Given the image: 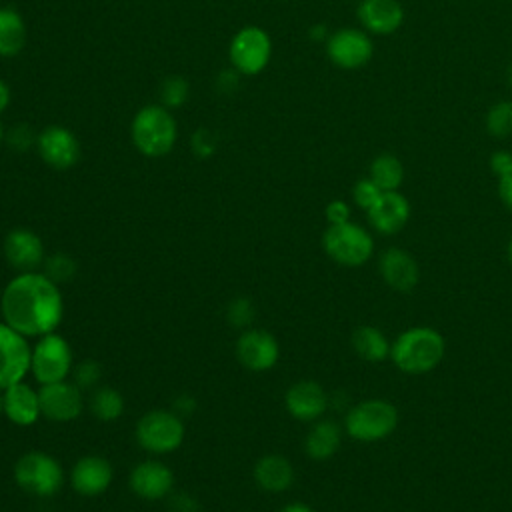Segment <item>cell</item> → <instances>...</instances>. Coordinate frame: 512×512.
I'll return each mask as SVG.
<instances>
[{
  "label": "cell",
  "mask_w": 512,
  "mask_h": 512,
  "mask_svg": "<svg viewBox=\"0 0 512 512\" xmlns=\"http://www.w3.org/2000/svg\"><path fill=\"white\" fill-rule=\"evenodd\" d=\"M8 104H10V88H8V84L0 78V114L8 108Z\"/></svg>",
  "instance_id": "cell-41"
},
{
  "label": "cell",
  "mask_w": 512,
  "mask_h": 512,
  "mask_svg": "<svg viewBox=\"0 0 512 512\" xmlns=\"http://www.w3.org/2000/svg\"><path fill=\"white\" fill-rule=\"evenodd\" d=\"M44 264H46L44 274L52 282H56V284L68 282L74 276V272H76V262L70 256H66V254H54Z\"/></svg>",
  "instance_id": "cell-31"
},
{
  "label": "cell",
  "mask_w": 512,
  "mask_h": 512,
  "mask_svg": "<svg viewBox=\"0 0 512 512\" xmlns=\"http://www.w3.org/2000/svg\"><path fill=\"white\" fill-rule=\"evenodd\" d=\"M356 14L362 30L374 36H390L404 22V8L398 0H360Z\"/></svg>",
  "instance_id": "cell-17"
},
{
  "label": "cell",
  "mask_w": 512,
  "mask_h": 512,
  "mask_svg": "<svg viewBox=\"0 0 512 512\" xmlns=\"http://www.w3.org/2000/svg\"><path fill=\"white\" fill-rule=\"evenodd\" d=\"M508 84H510V88H512V64H510V68H508Z\"/></svg>",
  "instance_id": "cell-46"
},
{
  "label": "cell",
  "mask_w": 512,
  "mask_h": 512,
  "mask_svg": "<svg viewBox=\"0 0 512 512\" xmlns=\"http://www.w3.org/2000/svg\"><path fill=\"white\" fill-rule=\"evenodd\" d=\"M92 414L102 422H112L124 412L122 394L112 386H100L90 398Z\"/></svg>",
  "instance_id": "cell-28"
},
{
  "label": "cell",
  "mask_w": 512,
  "mask_h": 512,
  "mask_svg": "<svg viewBox=\"0 0 512 512\" xmlns=\"http://www.w3.org/2000/svg\"><path fill=\"white\" fill-rule=\"evenodd\" d=\"M254 480L266 492H284L294 482V468L280 454H266L254 466Z\"/></svg>",
  "instance_id": "cell-23"
},
{
  "label": "cell",
  "mask_w": 512,
  "mask_h": 512,
  "mask_svg": "<svg viewBox=\"0 0 512 512\" xmlns=\"http://www.w3.org/2000/svg\"><path fill=\"white\" fill-rule=\"evenodd\" d=\"M0 312L24 336H44L62 322L64 302L56 282L44 272H20L2 290Z\"/></svg>",
  "instance_id": "cell-1"
},
{
  "label": "cell",
  "mask_w": 512,
  "mask_h": 512,
  "mask_svg": "<svg viewBox=\"0 0 512 512\" xmlns=\"http://www.w3.org/2000/svg\"><path fill=\"white\" fill-rule=\"evenodd\" d=\"M226 316H228V322L236 328H246L252 324L254 320V304L240 296V298H234L230 304H228V310H226Z\"/></svg>",
  "instance_id": "cell-32"
},
{
  "label": "cell",
  "mask_w": 512,
  "mask_h": 512,
  "mask_svg": "<svg viewBox=\"0 0 512 512\" xmlns=\"http://www.w3.org/2000/svg\"><path fill=\"white\" fill-rule=\"evenodd\" d=\"M486 130L494 138H506L512 134V100H500L488 108Z\"/></svg>",
  "instance_id": "cell-29"
},
{
  "label": "cell",
  "mask_w": 512,
  "mask_h": 512,
  "mask_svg": "<svg viewBox=\"0 0 512 512\" xmlns=\"http://www.w3.org/2000/svg\"><path fill=\"white\" fill-rule=\"evenodd\" d=\"M446 354L444 336L430 326H414L396 336L390 344L394 366L410 376H420L434 370Z\"/></svg>",
  "instance_id": "cell-2"
},
{
  "label": "cell",
  "mask_w": 512,
  "mask_h": 512,
  "mask_svg": "<svg viewBox=\"0 0 512 512\" xmlns=\"http://www.w3.org/2000/svg\"><path fill=\"white\" fill-rule=\"evenodd\" d=\"M282 512H314V510L304 502H290L282 508Z\"/></svg>",
  "instance_id": "cell-42"
},
{
  "label": "cell",
  "mask_w": 512,
  "mask_h": 512,
  "mask_svg": "<svg viewBox=\"0 0 512 512\" xmlns=\"http://www.w3.org/2000/svg\"><path fill=\"white\" fill-rule=\"evenodd\" d=\"M498 196L502 204L512 210V162L498 174Z\"/></svg>",
  "instance_id": "cell-37"
},
{
  "label": "cell",
  "mask_w": 512,
  "mask_h": 512,
  "mask_svg": "<svg viewBox=\"0 0 512 512\" xmlns=\"http://www.w3.org/2000/svg\"><path fill=\"white\" fill-rule=\"evenodd\" d=\"M130 138L142 156H166L172 152L178 140L176 118L162 104H146L134 114L130 122Z\"/></svg>",
  "instance_id": "cell-3"
},
{
  "label": "cell",
  "mask_w": 512,
  "mask_h": 512,
  "mask_svg": "<svg viewBox=\"0 0 512 512\" xmlns=\"http://www.w3.org/2000/svg\"><path fill=\"white\" fill-rule=\"evenodd\" d=\"M4 138H6V132H4V124L0 122V144L4 142Z\"/></svg>",
  "instance_id": "cell-45"
},
{
  "label": "cell",
  "mask_w": 512,
  "mask_h": 512,
  "mask_svg": "<svg viewBox=\"0 0 512 512\" xmlns=\"http://www.w3.org/2000/svg\"><path fill=\"white\" fill-rule=\"evenodd\" d=\"M280 356L278 340L266 330L248 328L236 340V358L240 364L254 372L270 370Z\"/></svg>",
  "instance_id": "cell-13"
},
{
  "label": "cell",
  "mask_w": 512,
  "mask_h": 512,
  "mask_svg": "<svg viewBox=\"0 0 512 512\" xmlns=\"http://www.w3.org/2000/svg\"><path fill=\"white\" fill-rule=\"evenodd\" d=\"M16 484L34 496H52L62 488L64 472L62 466L46 452L34 450L18 458L14 466Z\"/></svg>",
  "instance_id": "cell-6"
},
{
  "label": "cell",
  "mask_w": 512,
  "mask_h": 512,
  "mask_svg": "<svg viewBox=\"0 0 512 512\" xmlns=\"http://www.w3.org/2000/svg\"><path fill=\"white\" fill-rule=\"evenodd\" d=\"M8 140H10V144H12L14 148H18V150H24V148H28L30 144H36V138L32 136L30 128H28V126H22V124L12 128V132L8 134Z\"/></svg>",
  "instance_id": "cell-38"
},
{
  "label": "cell",
  "mask_w": 512,
  "mask_h": 512,
  "mask_svg": "<svg viewBox=\"0 0 512 512\" xmlns=\"http://www.w3.org/2000/svg\"><path fill=\"white\" fill-rule=\"evenodd\" d=\"M374 44L366 30L360 28H338L326 40L328 60L342 70H358L372 58Z\"/></svg>",
  "instance_id": "cell-10"
},
{
  "label": "cell",
  "mask_w": 512,
  "mask_h": 512,
  "mask_svg": "<svg viewBox=\"0 0 512 512\" xmlns=\"http://www.w3.org/2000/svg\"><path fill=\"white\" fill-rule=\"evenodd\" d=\"M4 256L20 272H34L44 258L40 236L28 228H14L4 238Z\"/></svg>",
  "instance_id": "cell-20"
},
{
  "label": "cell",
  "mask_w": 512,
  "mask_h": 512,
  "mask_svg": "<svg viewBox=\"0 0 512 512\" xmlns=\"http://www.w3.org/2000/svg\"><path fill=\"white\" fill-rule=\"evenodd\" d=\"M324 214H326V220H328L330 224H344V222H350V206H348V202H344V200H332V202H328Z\"/></svg>",
  "instance_id": "cell-36"
},
{
  "label": "cell",
  "mask_w": 512,
  "mask_h": 512,
  "mask_svg": "<svg viewBox=\"0 0 512 512\" xmlns=\"http://www.w3.org/2000/svg\"><path fill=\"white\" fill-rule=\"evenodd\" d=\"M40 414L52 422H70L82 412L80 388L72 382L60 380L42 384L38 390Z\"/></svg>",
  "instance_id": "cell-14"
},
{
  "label": "cell",
  "mask_w": 512,
  "mask_h": 512,
  "mask_svg": "<svg viewBox=\"0 0 512 512\" xmlns=\"http://www.w3.org/2000/svg\"><path fill=\"white\" fill-rule=\"evenodd\" d=\"M284 404L292 418L302 420V422H312V420H318L326 412L328 394L318 382L300 380L286 390Z\"/></svg>",
  "instance_id": "cell-16"
},
{
  "label": "cell",
  "mask_w": 512,
  "mask_h": 512,
  "mask_svg": "<svg viewBox=\"0 0 512 512\" xmlns=\"http://www.w3.org/2000/svg\"><path fill=\"white\" fill-rule=\"evenodd\" d=\"M72 370L70 344L56 332L40 336L30 354V372L40 384L66 380Z\"/></svg>",
  "instance_id": "cell-9"
},
{
  "label": "cell",
  "mask_w": 512,
  "mask_h": 512,
  "mask_svg": "<svg viewBox=\"0 0 512 512\" xmlns=\"http://www.w3.org/2000/svg\"><path fill=\"white\" fill-rule=\"evenodd\" d=\"M72 488L82 496H98L112 482V466L102 456H84L80 458L70 472Z\"/></svg>",
  "instance_id": "cell-21"
},
{
  "label": "cell",
  "mask_w": 512,
  "mask_h": 512,
  "mask_svg": "<svg viewBox=\"0 0 512 512\" xmlns=\"http://www.w3.org/2000/svg\"><path fill=\"white\" fill-rule=\"evenodd\" d=\"M188 82L182 76H168L162 86H160V100L162 106L170 108H178L188 100Z\"/></svg>",
  "instance_id": "cell-30"
},
{
  "label": "cell",
  "mask_w": 512,
  "mask_h": 512,
  "mask_svg": "<svg viewBox=\"0 0 512 512\" xmlns=\"http://www.w3.org/2000/svg\"><path fill=\"white\" fill-rule=\"evenodd\" d=\"M190 146H192V152L198 158H210L216 152V140H214V136L206 128H198L192 134Z\"/></svg>",
  "instance_id": "cell-35"
},
{
  "label": "cell",
  "mask_w": 512,
  "mask_h": 512,
  "mask_svg": "<svg viewBox=\"0 0 512 512\" xmlns=\"http://www.w3.org/2000/svg\"><path fill=\"white\" fill-rule=\"evenodd\" d=\"M382 192H394L400 188L404 180V166L398 156L390 152L378 154L370 162V176H368Z\"/></svg>",
  "instance_id": "cell-27"
},
{
  "label": "cell",
  "mask_w": 512,
  "mask_h": 512,
  "mask_svg": "<svg viewBox=\"0 0 512 512\" xmlns=\"http://www.w3.org/2000/svg\"><path fill=\"white\" fill-rule=\"evenodd\" d=\"M510 162H512V152H508V150H498V152H494V154L490 156V170L498 176Z\"/></svg>",
  "instance_id": "cell-40"
},
{
  "label": "cell",
  "mask_w": 512,
  "mask_h": 512,
  "mask_svg": "<svg viewBox=\"0 0 512 512\" xmlns=\"http://www.w3.org/2000/svg\"><path fill=\"white\" fill-rule=\"evenodd\" d=\"M168 510L170 512H198V502L190 494H174L168 500Z\"/></svg>",
  "instance_id": "cell-39"
},
{
  "label": "cell",
  "mask_w": 512,
  "mask_h": 512,
  "mask_svg": "<svg viewBox=\"0 0 512 512\" xmlns=\"http://www.w3.org/2000/svg\"><path fill=\"white\" fill-rule=\"evenodd\" d=\"M2 412L6 418L18 426H30L40 416V396L26 382H16L4 388Z\"/></svg>",
  "instance_id": "cell-22"
},
{
  "label": "cell",
  "mask_w": 512,
  "mask_h": 512,
  "mask_svg": "<svg viewBox=\"0 0 512 512\" xmlns=\"http://www.w3.org/2000/svg\"><path fill=\"white\" fill-rule=\"evenodd\" d=\"M342 442V430L334 420H318L304 438V450L312 460L332 458Z\"/></svg>",
  "instance_id": "cell-24"
},
{
  "label": "cell",
  "mask_w": 512,
  "mask_h": 512,
  "mask_svg": "<svg viewBox=\"0 0 512 512\" xmlns=\"http://www.w3.org/2000/svg\"><path fill=\"white\" fill-rule=\"evenodd\" d=\"M398 426V410L392 402L370 398L354 404L344 418L346 434L356 442H378Z\"/></svg>",
  "instance_id": "cell-4"
},
{
  "label": "cell",
  "mask_w": 512,
  "mask_h": 512,
  "mask_svg": "<svg viewBox=\"0 0 512 512\" xmlns=\"http://www.w3.org/2000/svg\"><path fill=\"white\" fill-rule=\"evenodd\" d=\"M0 414H2V394H0Z\"/></svg>",
  "instance_id": "cell-47"
},
{
  "label": "cell",
  "mask_w": 512,
  "mask_h": 512,
  "mask_svg": "<svg viewBox=\"0 0 512 512\" xmlns=\"http://www.w3.org/2000/svg\"><path fill=\"white\" fill-rule=\"evenodd\" d=\"M130 488L144 500H160L172 492V470L158 460H144L130 472Z\"/></svg>",
  "instance_id": "cell-19"
},
{
  "label": "cell",
  "mask_w": 512,
  "mask_h": 512,
  "mask_svg": "<svg viewBox=\"0 0 512 512\" xmlns=\"http://www.w3.org/2000/svg\"><path fill=\"white\" fill-rule=\"evenodd\" d=\"M184 440V424L176 412L150 410L136 424V442L152 454H168Z\"/></svg>",
  "instance_id": "cell-8"
},
{
  "label": "cell",
  "mask_w": 512,
  "mask_h": 512,
  "mask_svg": "<svg viewBox=\"0 0 512 512\" xmlns=\"http://www.w3.org/2000/svg\"><path fill=\"white\" fill-rule=\"evenodd\" d=\"M352 348L354 352L366 360V362H372V364H378L382 362L386 356H390V344L386 334L376 328V326H358L354 332H352Z\"/></svg>",
  "instance_id": "cell-26"
},
{
  "label": "cell",
  "mask_w": 512,
  "mask_h": 512,
  "mask_svg": "<svg viewBox=\"0 0 512 512\" xmlns=\"http://www.w3.org/2000/svg\"><path fill=\"white\" fill-rule=\"evenodd\" d=\"M32 348L26 336L16 332L4 320L0 322V390L24 380L30 370Z\"/></svg>",
  "instance_id": "cell-11"
},
{
  "label": "cell",
  "mask_w": 512,
  "mask_h": 512,
  "mask_svg": "<svg viewBox=\"0 0 512 512\" xmlns=\"http://www.w3.org/2000/svg\"><path fill=\"white\" fill-rule=\"evenodd\" d=\"M26 46V22L12 6H0V56H18Z\"/></svg>",
  "instance_id": "cell-25"
},
{
  "label": "cell",
  "mask_w": 512,
  "mask_h": 512,
  "mask_svg": "<svg viewBox=\"0 0 512 512\" xmlns=\"http://www.w3.org/2000/svg\"><path fill=\"white\" fill-rule=\"evenodd\" d=\"M36 150L44 164L54 170H68L80 158V142L62 124H50L36 136Z\"/></svg>",
  "instance_id": "cell-12"
},
{
  "label": "cell",
  "mask_w": 512,
  "mask_h": 512,
  "mask_svg": "<svg viewBox=\"0 0 512 512\" xmlns=\"http://www.w3.org/2000/svg\"><path fill=\"white\" fill-rule=\"evenodd\" d=\"M370 226L384 236L398 234L408 218H410V202L406 200L404 194L398 190L394 192H382V196L376 200V204L366 210Z\"/></svg>",
  "instance_id": "cell-18"
},
{
  "label": "cell",
  "mask_w": 512,
  "mask_h": 512,
  "mask_svg": "<svg viewBox=\"0 0 512 512\" xmlns=\"http://www.w3.org/2000/svg\"><path fill=\"white\" fill-rule=\"evenodd\" d=\"M322 248L336 264L358 268L370 260L374 252V240L370 232L360 224H330L322 234Z\"/></svg>",
  "instance_id": "cell-5"
},
{
  "label": "cell",
  "mask_w": 512,
  "mask_h": 512,
  "mask_svg": "<svg viewBox=\"0 0 512 512\" xmlns=\"http://www.w3.org/2000/svg\"><path fill=\"white\" fill-rule=\"evenodd\" d=\"M100 380V366L94 360H86L74 370V384L82 388H92Z\"/></svg>",
  "instance_id": "cell-34"
},
{
  "label": "cell",
  "mask_w": 512,
  "mask_h": 512,
  "mask_svg": "<svg viewBox=\"0 0 512 512\" xmlns=\"http://www.w3.org/2000/svg\"><path fill=\"white\" fill-rule=\"evenodd\" d=\"M272 58V40L260 26H242L230 40L228 60L242 76L260 74Z\"/></svg>",
  "instance_id": "cell-7"
},
{
  "label": "cell",
  "mask_w": 512,
  "mask_h": 512,
  "mask_svg": "<svg viewBox=\"0 0 512 512\" xmlns=\"http://www.w3.org/2000/svg\"><path fill=\"white\" fill-rule=\"evenodd\" d=\"M378 272L384 284L396 292H410L420 280L418 262L402 248L384 250L378 260Z\"/></svg>",
  "instance_id": "cell-15"
},
{
  "label": "cell",
  "mask_w": 512,
  "mask_h": 512,
  "mask_svg": "<svg viewBox=\"0 0 512 512\" xmlns=\"http://www.w3.org/2000/svg\"><path fill=\"white\" fill-rule=\"evenodd\" d=\"M506 254H508V262L512 264V238H510V242H508V248H506Z\"/></svg>",
  "instance_id": "cell-44"
},
{
  "label": "cell",
  "mask_w": 512,
  "mask_h": 512,
  "mask_svg": "<svg viewBox=\"0 0 512 512\" xmlns=\"http://www.w3.org/2000/svg\"><path fill=\"white\" fill-rule=\"evenodd\" d=\"M310 38H314V40H328V34H326V26H322V24H316V26H312L310 28Z\"/></svg>",
  "instance_id": "cell-43"
},
{
  "label": "cell",
  "mask_w": 512,
  "mask_h": 512,
  "mask_svg": "<svg viewBox=\"0 0 512 512\" xmlns=\"http://www.w3.org/2000/svg\"><path fill=\"white\" fill-rule=\"evenodd\" d=\"M380 196H382V190L370 178H360L352 188V198L356 206H360L362 210H370Z\"/></svg>",
  "instance_id": "cell-33"
}]
</instances>
